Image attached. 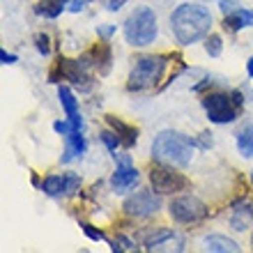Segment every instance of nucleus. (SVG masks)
Instances as JSON below:
<instances>
[{"label": "nucleus", "mask_w": 253, "mask_h": 253, "mask_svg": "<svg viewBox=\"0 0 253 253\" xmlns=\"http://www.w3.org/2000/svg\"><path fill=\"white\" fill-rule=\"evenodd\" d=\"M170 33L180 46H191L205 40L212 30V12L200 2H182L170 12Z\"/></svg>", "instance_id": "f257e3e1"}, {"label": "nucleus", "mask_w": 253, "mask_h": 253, "mask_svg": "<svg viewBox=\"0 0 253 253\" xmlns=\"http://www.w3.org/2000/svg\"><path fill=\"white\" fill-rule=\"evenodd\" d=\"M198 150V140L175 129H164L152 140V159L175 168H187Z\"/></svg>", "instance_id": "f03ea898"}, {"label": "nucleus", "mask_w": 253, "mask_h": 253, "mask_svg": "<svg viewBox=\"0 0 253 253\" xmlns=\"http://www.w3.org/2000/svg\"><path fill=\"white\" fill-rule=\"evenodd\" d=\"M170 60H173V55H168V53L138 55L133 60L129 76H126V90L129 92H145V90L157 87L159 81L164 79Z\"/></svg>", "instance_id": "7ed1b4c3"}, {"label": "nucleus", "mask_w": 253, "mask_h": 253, "mask_svg": "<svg viewBox=\"0 0 253 253\" xmlns=\"http://www.w3.org/2000/svg\"><path fill=\"white\" fill-rule=\"evenodd\" d=\"M122 35L126 44L133 48H145L154 44V40L159 37V21L152 7H133L131 14L122 23Z\"/></svg>", "instance_id": "20e7f679"}, {"label": "nucleus", "mask_w": 253, "mask_h": 253, "mask_svg": "<svg viewBox=\"0 0 253 253\" xmlns=\"http://www.w3.org/2000/svg\"><path fill=\"white\" fill-rule=\"evenodd\" d=\"M92 62H90V55L83 53L76 60H69L65 55H60L55 60L53 69L48 72V83H55L60 85L62 81H67L74 90H81V92H90L94 85L92 81Z\"/></svg>", "instance_id": "39448f33"}, {"label": "nucleus", "mask_w": 253, "mask_h": 253, "mask_svg": "<svg viewBox=\"0 0 253 253\" xmlns=\"http://www.w3.org/2000/svg\"><path fill=\"white\" fill-rule=\"evenodd\" d=\"M203 108L207 113V120L212 125H233L237 118L242 115V106L235 101L230 90H214L207 92L200 99Z\"/></svg>", "instance_id": "423d86ee"}, {"label": "nucleus", "mask_w": 253, "mask_h": 253, "mask_svg": "<svg viewBox=\"0 0 253 253\" xmlns=\"http://www.w3.org/2000/svg\"><path fill=\"white\" fill-rule=\"evenodd\" d=\"M168 214L175 223L180 226H198L210 216V207L193 193H182V196H175L170 203H168Z\"/></svg>", "instance_id": "0eeeda50"}, {"label": "nucleus", "mask_w": 253, "mask_h": 253, "mask_svg": "<svg viewBox=\"0 0 253 253\" xmlns=\"http://www.w3.org/2000/svg\"><path fill=\"white\" fill-rule=\"evenodd\" d=\"M147 180H150V187L157 193H161V196H175V193L187 191L191 187V180L187 175L180 173L175 166L159 164V161H154V166L150 168Z\"/></svg>", "instance_id": "6e6552de"}, {"label": "nucleus", "mask_w": 253, "mask_h": 253, "mask_svg": "<svg viewBox=\"0 0 253 253\" xmlns=\"http://www.w3.org/2000/svg\"><path fill=\"white\" fill-rule=\"evenodd\" d=\"M161 210V193L154 189H138L131 196H126L122 203V212L129 219H150Z\"/></svg>", "instance_id": "1a4fd4ad"}, {"label": "nucleus", "mask_w": 253, "mask_h": 253, "mask_svg": "<svg viewBox=\"0 0 253 253\" xmlns=\"http://www.w3.org/2000/svg\"><path fill=\"white\" fill-rule=\"evenodd\" d=\"M113 159H115V170L108 182H111V191L122 196V193L138 187L140 173H138V168L131 164L129 154H113Z\"/></svg>", "instance_id": "9d476101"}, {"label": "nucleus", "mask_w": 253, "mask_h": 253, "mask_svg": "<svg viewBox=\"0 0 253 253\" xmlns=\"http://www.w3.org/2000/svg\"><path fill=\"white\" fill-rule=\"evenodd\" d=\"M143 247L145 251H184V237L180 233H175L173 228L159 226L150 228L143 235Z\"/></svg>", "instance_id": "9b49d317"}, {"label": "nucleus", "mask_w": 253, "mask_h": 253, "mask_svg": "<svg viewBox=\"0 0 253 253\" xmlns=\"http://www.w3.org/2000/svg\"><path fill=\"white\" fill-rule=\"evenodd\" d=\"M58 101H60L67 120L72 122L76 129H83V115H81V108H79V99H76V94H74L69 83H60L58 85Z\"/></svg>", "instance_id": "f8f14e48"}, {"label": "nucleus", "mask_w": 253, "mask_h": 253, "mask_svg": "<svg viewBox=\"0 0 253 253\" xmlns=\"http://www.w3.org/2000/svg\"><path fill=\"white\" fill-rule=\"evenodd\" d=\"M230 228L237 230V233H244L249 226L253 223V203L247 198V196H242L233 203V210H230Z\"/></svg>", "instance_id": "ddd939ff"}, {"label": "nucleus", "mask_w": 253, "mask_h": 253, "mask_svg": "<svg viewBox=\"0 0 253 253\" xmlns=\"http://www.w3.org/2000/svg\"><path fill=\"white\" fill-rule=\"evenodd\" d=\"M62 138H65V152L60 157V164H72L74 159H81L87 152V140L83 136V129H72Z\"/></svg>", "instance_id": "4468645a"}, {"label": "nucleus", "mask_w": 253, "mask_h": 253, "mask_svg": "<svg viewBox=\"0 0 253 253\" xmlns=\"http://www.w3.org/2000/svg\"><path fill=\"white\" fill-rule=\"evenodd\" d=\"M87 55H90V62H92L94 72H99V76H106V74L113 69V48H111L108 40L94 44V46L87 51Z\"/></svg>", "instance_id": "2eb2a0df"}, {"label": "nucleus", "mask_w": 253, "mask_h": 253, "mask_svg": "<svg viewBox=\"0 0 253 253\" xmlns=\"http://www.w3.org/2000/svg\"><path fill=\"white\" fill-rule=\"evenodd\" d=\"M221 28L230 35H237L240 30H244V28H253V9H249V7H237L235 12L223 14Z\"/></svg>", "instance_id": "dca6fc26"}, {"label": "nucleus", "mask_w": 253, "mask_h": 253, "mask_svg": "<svg viewBox=\"0 0 253 253\" xmlns=\"http://www.w3.org/2000/svg\"><path fill=\"white\" fill-rule=\"evenodd\" d=\"M106 125L113 126L115 131H118V136H120L122 147H125V150H131V147H136V143H138V136H140V131L136 129V126L126 125L122 118H118V115H106Z\"/></svg>", "instance_id": "f3484780"}, {"label": "nucleus", "mask_w": 253, "mask_h": 253, "mask_svg": "<svg viewBox=\"0 0 253 253\" xmlns=\"http://www.w3.org/2000/svg\"><path fill=\"white\" fill-rule=\"evenodd\" d=\"M203 251H210V253H240L242 247L237 244L235 240H230L228 235H219V233H212L203 237Z\"/></svg>", "instance_id": "a211bd4d"}, {"label": "nucleus", "mask_w": 253, "mask_h": 253, "mask_svg": "<svg viewBox=\"0 0 253 253\" xmlns=\"http://www.w3.org/2000/svg\"><path fill=\"white\" fill-rule=\"evenodd\" d=\"M69 7V0H37L33 7V12L40 16V19H48L53 21L58 19L62 12H67Z\"/></svg>", "instance_id": "6ab92c4d"}, {"label": "nucleus", "mask_w": 253, "mask_h": 253, "mask_svg": "<svg viewBox=\"0 0 253 253\" xmlns=\"http://www.w3.org/2000/svg\"><path fill=\"white\" fill-rule=\"evenodd\" d=\"M40 189L44 191V196H48V198H62V196H67V177H65V173L46 175V177L42 180Z\"/></svg>", "instance_id": "aec40b11"}, {"label": "nucleus", "mask_w": 253, "mask_h": 253, "mask_svg": "<svg viewBox=\"0 0 253 253\" xmlns=\"http://www.w3.org/2000/svg\"><path fill=\"white\" fill-rule=\"evenodd\" d=\"M235 145H237V152L244 159H253V122L242 125L235 131Z\"/></svg>", "instance_id": "412c9836"}, {"label": "nucleus", "mask_w": 253, "mask_h": 253, "mask_svg": "<svg viewBox=\"0 0 253 253\" xmlns=\"http://www.w3.org/2000/svg\"><path fill=\"white\" fill-rule=\"evenodd\" d=\"M99 140L104 143V145H106V150L111 152V157L118 152V147H122V140H120V136H118V131H115L113 126L104 129V131L99 133Z\"/></svg>", "instance_id": "4be33fe9"}, {"label": "nucleus", "mask_w": 253, "mask_h": 253, "mask_svg": "<svg viewBox=\"0 0 253 253\" xmlns=\"http://www.w3.org/2000/svg\"><path fill=\"white\" fill-rule=\"evenodd\" d=\"M205 53L210 58H219L223 53V40H221V35L216 33H210L205 37Z\"/></svg>", "instance_id": "5701e85b"}, {"label": "nucleus", "mask_w": 253, "mask_h": 253, "mask_svg": "<svg viewBox=\"0 0 253 253\" xmlns=\"http://www.w3.org/2000/svg\"><path fill=\"white\" fill-rule=\"evenodd\" d=\"M111 244V251L113 253H122V251H138V247H136V242L129 240L126 235H118L115 240L108 242Z\"/></svg>", "instance_id": "b1692460"}, {"label": "nucleus", "mask_w": 253, "mask_h": 253, "mask_svg": "<svg viewBox=\"0 0 253 253\" xmlns=\"http://www.w3.org/2000/svg\"><path fill=\"white\" fill-rule=\"evenodd\" d=\"M81 230H83V235H85L87 240H92V242H111L106 237V233H104V230H99L97 226H92V223L81 221Z\"/></svg>", "instance_id": "393cba45"}, {"label": "nucleus", "mask_w": 253, "mask_h": 253, "mask_svg": "<svg viewBox=\"0 0 253 253\" xmlns=\"http://www.w3.org/2000/svg\"><path fill=\"white\" fill-rule=\"evenodd\" d=\"M35 46H37L40 55H44V58H48V55H51V40H48L46 33H37V35H35Z\"/></svg>", "instance_id": "a878e982"}, {"label": "nucleus", "mask_w": 253, "mask_h": 253, "mask_svg": "<svg viewBox=\"0 0 253 253\" xmlns=\"http://www.w3.org/2000/svg\"><path fill=\"white\" fill-rule=\"evenodd\" d=\"M65 177H67V196H74V193L81 189L83 180H81V175H76V173H65Z\"/></svg>", "instance_id": "bb28decb"}, {"label": "nucleus", "mask_w": 253, "mask_h": 253, "mask_svg": "<svg viewBox=\"0 0 253 253\" xmlns=\"http://www.w3.org/2000/svg\"><path fill=\"white\" fill-rule=\"evenodd\" d=\"M115 33H118V26H113V23H104V26H97V37H99V40H111Z\"/></svg>", "instance_id": "cd10ccee"}, {"label": "nucleus", "mask_w": 253, "mask_h": 253, "mask_svg": "<svg viewBox=\"0 0 253 253\" xmlns=\"http://www.w3.org/2000/svg\"><path fill=\"white\" fill-rule=\"evenodd\" d=\"M196 140H198L200 150H210V147L214 145V138H212V133H210V131H203V133H200V138H196Z\"/></svg>", "instance_id": "c85d7f7f"}, {"label": "nucleus", "mask_w": 253, "mask_h": 253, "mask_svg": "<svg viewBox=\"0 0 253 253\" xmlns=\"http://www.w3.org/2000/svg\"><path fill=\"white\" fill-rule=\"evenodd\" d=\"M87 2H90V0H69V7H67V12H72V14L83 12Z\"/></svg>", "instance_id": "c756f323"}, {"label": "nucleus", "mask_w": 253, "mask_h": 253, "mask_svg": "<svg viewBox=\"0 0 253 253\" xmlns=\"http://www.w3.org/2000/svg\"><path fill=\"white\" fill-rule=\"evenodd\" d=\"M219 7H221V12L228 14V12H235L237 7H242L237 0H219Z\"/></svg>", "instance_id": "7c9ffc66"}, {"label": "nucleus", "mask_w": 253, "mask_h": 253, "mask_svg": "<svg viewBox=\"0 0 253 253\" xmlns=\"http://www.w3.org/2000/svg\"><path fill=\"white\" fill-rule=\"evenodd\" d=\"M0 62H2V65H14V62H19V55L7 53L5 48H2V51H0Z\"/></svg>", "instance_id": "2f4dec72"}, {"label": "nucleus", "mask_w": 253, "mask_h": 253, "mask_svg": "<svg viewBox=\"0 0 253 253\" xmlns=\"http://www.w3.org/2000/svg\"><path fill=\"white\" fill-rule=\"evenodd\" d=\"M126 0H106V9L108 12H118V9H122V5H125Z\"/></svg>", "instance_id": "473e14b6"}, {"label": "nucleus", "mask_w": 253, "mask_h": 253, "mask_svg": "<svg viewBox=\"0 0 253 253\" xmlns=\"http://www.w3.org/2000/svg\"><path fill=\"white\" fill-rule=\"evenodd\" d=\"M247 74H249V79H253V55L247 60Z\"/></svg>", "instance_id": "72a5a7b5"}, {"label": "nucleus", "mask_w": 253, "mask_h": 253, "mask_svg": "<svg viewBox=\"0 0 253 253\" xmlns=\"http://www.w3.org/2000/svg\"><path fill=\"white\" fill-rule=\"evenodd\" d=\"M251 249H253V233H251Z\"/></svg>", "instance_id": "f704fd0d"}, {"label": "nucleus", "mask_w": 253, "mask_h": 253, "mask_svg": "<svg viewBox=\"0 0 253 253\" xmlns=\"http://www.w3.org/2000/svg\"><path fill=\"white\" fill-rule=\"evenodd\" d=\"M251 182H253V170H251Z\"/></svg>", "instance_id": "c9c22d12"}, {"label": "nucleus", "mask_w": 253, "mask_h": 253, "mask_svg": "<svg viewBox=\"0 0 253 253\" xmlns=\"http://www.w3.org/2000/svg\"><path fill=\"white\" fill-rule=\"evenodd\" d=\"M216 2H219V0H216Z\"/></svg>", "instance_id": "e433bc0d"}]
</instances>
